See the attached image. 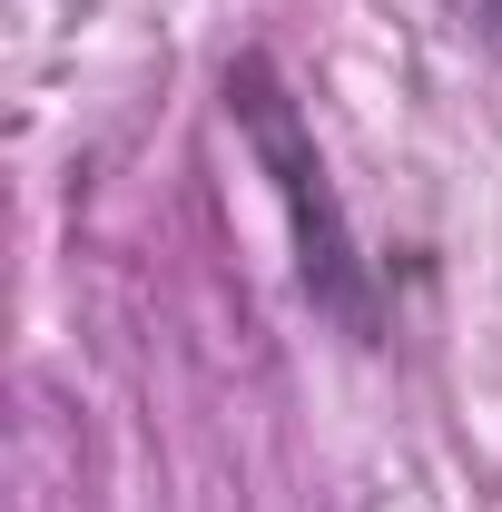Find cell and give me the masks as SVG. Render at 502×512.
I'll list each match as a JSON object with an SVG mask.
<instances>
[{"label": "cell", "mask_w": 502, "mask_h": 512, "mask_svg": "<svg viewBox=\"0 0 502 512\" xmlns=\"http://www.w3.org/2000/svg\"><path fill=\"white\" fill-rule=\"evenodd\" d=\"M227 119L247 138V158L266 168V188L286 207V237H296V286H306V306L325 325H345L355 345H384V296H375V266L355 247V227H345V197L325 178V148H315L306 109H296V89H286V69L266 60V50H237L227 60Z\"/></svg>", "instance_id": "cell-1"}, {"label": "cell", "mask_w": 502, "mask_h": 512, "mask_svg": "<svg viewBox=\"0 0 502 512\" xmlns=\"http://www.w3.org/2000/svg\"><path fill=\"white\" fill-rule=\"evenodd\" d=\"M453 20H463V30H473V40L502 60V0H453Z\"/></svg>", "instance_id": "cell-2"}]
</instances>
